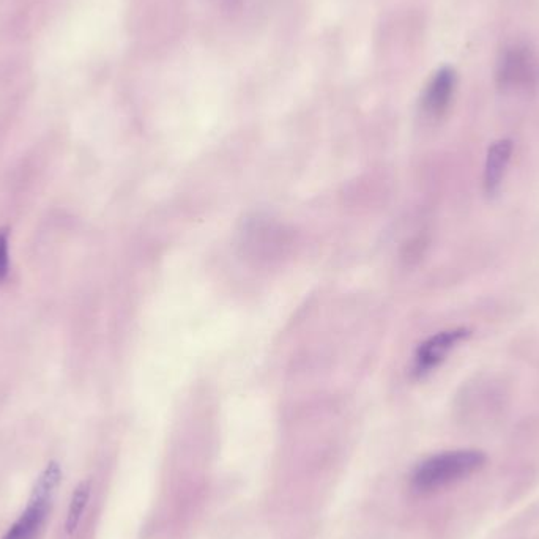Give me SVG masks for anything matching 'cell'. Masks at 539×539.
Masks as SVG:
<instances>
[{
  "mask_svg": "<svg viewBox=\"0 0 539 539\" xmlns=\"http://www.w3.org/2000/svg\"><path fill=\"white\" fill-rule=\"evenodd\" d=\"M484 464L486 456L481 451H445L418 464L410 476V486L417 494H431L469 478Z\"/></svg>",
  "mask_w": 539,
  "mask_h": 539,
  "instance_id": "cell-1",
  "label": "cell"
},
{
  "mask_svg": "<svg viewBox=\"0 0 539 539\" xmlns=\"http://www.w3.org/2000/svg\"><path fill=\"white\" fill-rule=\"evenodd\" d=\"M62 480V469L57 462H49L46 469L38 476L26 511L19 516L18 521L5 533L2 539H35L40 528L45 524L49 508L53 503L56 489Z\"/></svg>",
  "mask_w": 539,
  "mask_h": 539,
  "instance_id": "cell-2",
  "label": "cell"
},
{
  "mask_svg": "<svg viewBox=\"0 0 539 539\" xmlns=\"http://www.w3.org/2000/svg\"><path fill=\"white\" fill-rule=\"evenodd\" d=\"M470 335L472 331L469 328H453V330L440 331L428 341H424L415 357V374L417 376L429 374Z\"/></svg>",
  "mask_w": 539,
  "mask_h": 539,
  "instance_id": "cell-3",
  "label": "cell"
},
{
  "mask_svg": "<svg viewBox=\"0 0 539 539\" xmlns=\"http://www.w3.org/2000/svg\"><path fill=\"white\" fill-rule=\"evenodd\" d=\"M456 87V73L445 67L435 73L423 95V111L429 117H440L447 111Z\"/></svg>",
  "mask_w": 539,
  "mask_h": 539,
  "instance_id": "cell-4",
  "label": "cell"
},
{
  "mask_svg": "<svg viewBox=\"0 0 539 539\" xmlns=\"http://www.w3.org/2000/svg\"><path fill=\"white\" fill-rule=\"evenodd\" d=\"M513 142L510 139H500L487 150L486 164H484V190L489 196L499 193L506 169L510 166Z\"/></svg>",
  "mask_w": 539,
  "mask_h": 539,
  "instance_id": "cell-5",
  "label": "cell"
},
{
  "mask_svg": "<svg viewBox=\"0 0 539 539\" xmlns=\"http://www.w3.org/2000/svg\"><path fill=\"white\" fill-rule=\"evenodd\" d=\"M90 491H92V483L86 480L78 484L75 492L71 495L67 521H65V528H67L70 535H73L78 530L79 524H81L82 516H84V511H86L87 503L90 500Z\"/></svg>",
  "mask_w": 539,
  "mask_h": 539,
  "instance_id": "cell-6",
  "label": "cell"
},
{
  "mask_svg": "<svg viewBox=\"0 0 539 539\" xmlns=\"http://www.w3.org/2000/svg\"><path fill=\"white\" fill-rule=\"evenodd\" d=\"M8 229H0V283H4L8 276Z\"/></svg>",
  "mask_w": 539,
  "mask_h": 539,
  "instance_id": "cell-7",
  "label": "cell"
}]
</instances>
